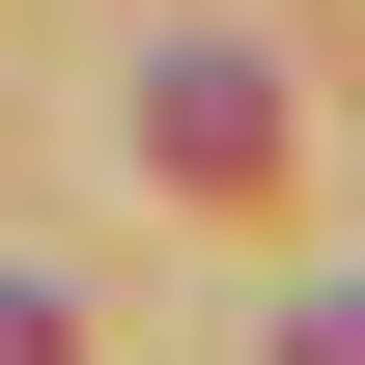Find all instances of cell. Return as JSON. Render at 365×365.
<instances>
[{
	"label": "cell",
	"instance_id": "obj_1",
	"mask_svg": "<svg viewBox=\"0 0 365 365\" xmlns=\"http://www.w3.org/2000/svg\"><path fill=\"white\" fill-rule=\"evenodd\" d=\"M140 169H169V197H253L281 169V85H253V56H169V85H140Z\"/></svg>",
	"mask_w": 365,
	"mask_h": 365
},
{
	"label": "cell",
	"instance_id": "obj_2",
	"mask_svg": "<svg viewBox=\"0 0 365 365\" xmlns=\"http://www.w3.org/2000/svg\"><path fill=\"white\" fill-rule=\"evenodd\" d=\"M281 365H365V281H309V337H281Z\"/></svg>",
	"mask_w": 365,
	"mask_h": 365
},
{
	"label": "cell",
	"instance_id": "obj_3",
	"mask_svg": "<svg viewBox=\"0 0 365 365\" xmlns=\"http://www.w3.org/2000/svg\"><path fill=\"white\" fill-rule=\"evenodd\" d=\"M0 365H56V281H0Z\"/></svg>",
	"mask_w": 365,
	"mask_h": 365
}]
</instances>
